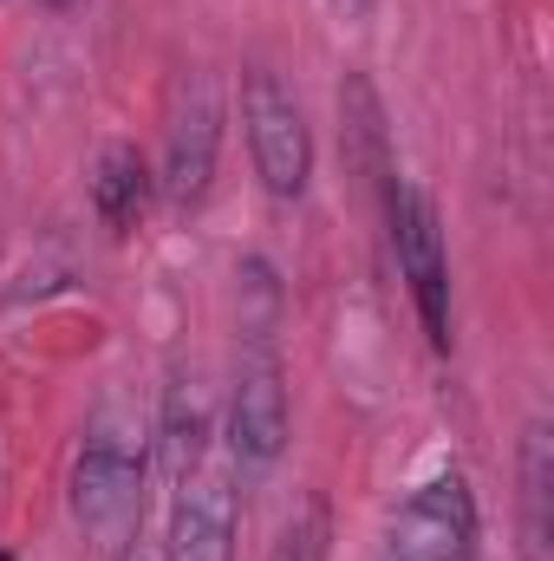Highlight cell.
I'll use <instances>...</instances> for the list:
<instances>
[{"instance_id":"obj_4","label":"cell","mask_w":554,"mask_h":561,"mask_svg":"<svg viewBox=\"0 0 554 561\" xmlns=\"http://www.w3.org/2000/svg\"><path fill=\"white\" fill-rule=\"evenodd\" d=\"M242 125H249V150H255V170L268 183V196H300L307 176H313V138H307V118L293 105V92H280L275 72H249L242 85Z\"/></svg>"},{"instance_id":"obj_5","label":"cell","mask_w":554,"mask_h":561,"mask_svg":"<svg viewBox=\"0 0 554 561\" xmlns=\"http://www.w3.org/2000/svg\"><path fill=\"white\" fill-rule=\"evenodd\" d=\"M216 150H222V99L209 72H183L176 99H170V125H163V190L170 203H196L216 176Z\"/></svg>"},{"instance_id":"obj_9","label":"cell","mask_w":554,"mask_h":561,"mask_svg":"<svg viewBox=\"0 0 554 561\" xmlns=\"http://www.w3.org/2000/svg\"><path fill=\"white\" fill-rule=\"evenodd\" d=\"M157 444H163V463H170L176 483L189 470H203V450H209V392L196 379H176L163 392V437Z\"/></svg>"},{"instance_id":"obj_11","label":"cell","mask_w":554,"mask_h":561,"mask_svg":"<svg viewBox=\"0 0 554 561\" xmlns=\"http://www.w3.org/2000/svg\"><path fill=\"white\" fill-rule=\"evenodd\" d=\"M268 561H326V503H320V496L280 529V542H275Z\"/></svg>"},{"instance_id":"obj_6","label":"cell","mask_w":554,"mask_h":561,"mask_svg":"<svg viewBox=\"0 0 554 561\" xmlns=\"http://www.w3.org/2000/svg\"><path fill=\"white\" fill-rule=\"evenodd\" d=\"M287 386H280V359L268 353V340H255L249 346V359L235 366V399H229V450H235V463H249V470H268L280 463V450H287Z\"/></svg>"},{"instance_id":"obj_7","label":"cell","mask_w":554,"mask_h":561,"mask_svg":"<svg viewBox=\"0 0 554 561\" xmlns=\"http://www.w3.org/2000/svg\"><path fill=\"white\" fill-rule=\"evenodd\" d=\"M170 561H235V490L216 470H189L170 503Z\"/></svg>"},{"instance_id":"obj_12","label":"cell","mask_w":554,"mask_h":561,"mask_svg":"<svg viewBox=\"0 0 554 561\" xmlns=\"http://www.w3.org/2000/svg\"><path fill=\"white\" fill-rule=\"evenodd\" d=\"M0 561H13V556H0Z\"/></svg>"},{"instance_id":"obj_1","label":"cell","mask_w":554,"mask_h":561,"mask_svg":"<svg viewBox=\"0 0 554 561\" xmlns=\"http://www.w3.org/2000/svg\"><path fill=\"white\" fill-rule=\"evenodd\" d=\"M72 516L99 556H131L143 523V431L118 412L85 431L79 470H72Z\"/></svg>"},{"instance_id":"obj_10","label":"cell","mask_w":554,"mask_h":561,"mask_svg":"<svg viewBox=\"0 0 554 561\" xmlns=\"http://www.w3.org/2000/svg\"><path fill=\"white\" fill-rule=\"evenodd\" d=\"M549 496H554V444L549 424L522 431V556L549 561Z\"/></svg>"},{"instance_id":"obj_8","label":"cell","mask_w":554,"mask_h":561,"mask_svg":"<svg viewBox=\"0 0 554 561\" xmlns=\"http://www.w3.org/2000/svg\"><path fill=\"white\" fill-rule=\"evenodd\" d=\"M143 203H150V170L131 144H112L92 170V209L112 236H131L143 222Z\"/></svg>"},{"instance_id":"obj_3","label":"cell","mask_w":554,"mask_h":561,"mask_svg":"<svg viewBox=\"0 0 554 561\" xmlns=\"http://www.w3.org/2000/svg\"><path fill=\"white\" fill-rule=\"evenodd\" d=\"M392 249H399V275L417 300V320L430 333V346H450V262H443V229L430 196L412 183H392Z\"/></svg>"},{"instance_id":"obj_2","label":"cell","mask_w":554,"mask_h":561,"mask_svg":"<svg viewBox=\"0 0 554 561\" xmlns=\"http://www.w3.org/2000/svg\"><path fill=\"white\" fill-rule=\"evenodd\" d=\"M379 561H476V496L457 470H437L399 503Z\"/></svg>"},{"instance_id":"obj_13","label":"cell","mask_w":554,"mask_h":561,"mask_svg":"<svg viewBox=\"0 0 554 561\" xmlns=\"http://www.w3.org/2000/svg\"><path fill=\"white\" fill-rule=\"evenodd\" d=\"M125 561H131V556H125Z\"/></svg>"}]
</instances>
